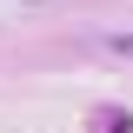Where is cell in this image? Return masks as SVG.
Segmentation results:
<instances>
[{
    "label": "cell",
    "mask_w": 133,
    "mask_h": 133,
    "mask_svg": "<svg viewBox=\"0 0 133 133\" xmlns=\"http://www.w3.org/2000/svg\"><path fill=\"white\" fill-rule=\"evenodd\" d=\"M113 53H133V33H120V40H113Z\"/></svg>",
    "instance_id": "1"
}]
</instances>
